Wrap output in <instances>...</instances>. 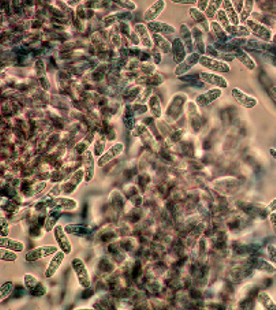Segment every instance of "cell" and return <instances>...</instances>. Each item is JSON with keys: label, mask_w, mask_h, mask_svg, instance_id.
Here are the masks:
<instances>
[{"label": "cell", "mask_w": 276, "mask_h": 310, "mask_svg": "<svg viewBox=\"0 0 276 310\" xmlns=\"http://www.w3.org/2000/svg\"><path fill=\"white\" fill-rule=\"evenodd\" d=\"M270 222H271L272 230H274V233H275L276 235V211L275 212L270 213Z\"/></svg>", "instance_id": "11a10c76"}, {"label": "cell", "mask_w": 276, "mask_h": 310, "mask_svg": "<svg viewBox=\"0 0 276 310\" xmlns=\"http://www.w3.org/2000/svg\"><path fill=\"white\" fill-rule=\"evenodd\" d=\"M150 53H152V57H154V62L156 63V64H160V63H162V57L160 56H162L163 53L158 51L156 47H154V49H150Z\"/></svg>", "instance_id": "f907efd6"}, {"label": "cell", "mask_w": 276, "mask_h": 310, "mask_svg": "<svg viewBox=\"0 0 276 310\" xmlns=\"http://www.w3.org/2000/svg\"><path fill=\"white\" fill-rule=\"evenodd\" d=\"M248 27H249V30L252 31V36H256L257 38H260L262 41L266 42H272V38H274V31L266 26L264 23H261V22L256 21L254 18H250V19H248V22L245 23Z\"/></svg>", "instance_id": "277c9868"}, {"label": "cell", "mask_w": 276, "mask_h": 310, "mask_svg": "<svg viewBox=\"0 0 276 310\" xmlns=\"http://www.w3.org/2000/svg\"><path fill=\"white\" fill-rule=\"evenodd\" d=\"M189 103V97L184 93H178L175 94L172 100L170 101L168 107L164 112V116L166 119H168L171 123H175L178 122V119L182 116V112L184 109L186 108V104Z\"/></svg>", "instance_id": "6da1fadb"}, {"label": "cell", "mask_w": 276, "mask_h": 310, "mask_svg": "<svg viewBox=\"0 0 276 310\" xmlns=\"http://www.w3.org/2000/svg\"><path fill=\"white\" fill-rule=\"evenodd\" d=\"M64 230L67 231V234L80 235V237H85V235L92 234V228H90V226L84 224V223H72V224H67V226H64Z\"/></svg>", "instance_id": "83f0119b"}, {"label": "cell", "mask_w": 276, "mask_h": 310, "mask_svg": "<svg viewBox=\"0 0 276 310\" xmlns=\"http://www.w3.org/2000/svg\"><path fill=\"white\" fill-rule=\"evenodd\" d=\"M172 51H171V53H172V56H174V62L176 63V66H178L179 63H182L188 57V49H186V47H184V44L182 42V40L179 38V37H176V38H174L172 40Z\"/></svg>", "instance_id": "7402d4cb"}, {"label": "cell", "mask_w": 276, "mask_h": 310, "mask_svg": "<svg viewBox=\"0 0 276 310\" xmlns=\"http://www.w3.org/2000/svg\"><path fill=\"white\" fill-rule=\"evenodd\" d=\"M133 18V14L128 10H123V11H119V12H114V14H110L107 15L102 22L106 23V25L111 26V25H116V23H123V22H128L130 19Z\"/></svg>", "instance_id": "cb8c5ba5"}, {"label": "cell", "mask_w": 276, "mask_h": 310, "mask_svg": "<svg viewBox=\"0 0 276 310\" xmlns=\"http://www.w3.org/2000/svg\"><path fill=\"white\" fill-rule=\"evenodd\" d=\"M64 257H66V253L63 250H59V252H56V253L52 256L51 261L46 265V278L50 279V278H54L58 274V271L60 269L62 264L64 261Z\"/></svg>", "instance_id": "ac0fdd59"}, {"label": "cell", "mask_w": 276, "mask_h": 310, "mask_svg": "<svg viewBox=\"0 0 276 310\" xmlns=\"http://www.w3.org/2000/svg\"><path fill=\"white\" fill-rule=\"evenodd\" d=\"M222 8H223V1L212 0V1H210V5H208V8L205 11V15H206V18H208L210 22H214L215 21L218 11L222 10Z\"/></svg>", "instance_id": "74e56055"}, {"label": "cell", "mask_w": 276, "mask_h": 310, "mask_svg": "<svg viewBox=\"0 0 276 310\" xmlns=\"http://www.w3.org/2000/svg\"><path fill=\"white\" fill-rule=\"evenodd\" d=\"M193 38H194V48L197 49V53H200L201 56L206 55V44L204 41V33H202V29L201 27H194L193 29Z\"/></svg>", "instance_id": "f1b7e54d"}, {"label": "cell", "mask_w": 276, "mask_h": 310, "mask_svg": "<svg viewBox=\"0 0 276 310\" xmlns=\"http://www.w3.org/2000/svg\"><path fill=\"white\" fill-rule=\"evenodd\" d=\"M24 283H25L26 290L33 297H42V295L46 294V289L41 283V280L37 279L34 275L25 274V276H24Z\"/></svg>", "instance_id": "30bf717a"}, {"label": "cell", "mask_w": 276, "mask_h": 310, "mask_svg": "<svg viewBox=\"0 0 276 310\" xmlns=\"http://www.w3.org/2000/svg\"><path fill=\"white\" fill-rule=\"evenodd\" d=\"M257 300L264 309L276 310V301H274V298L266 291H260L257 295Z\"/></svg>", "instance_id": "d590c367"}, {"label": "cell", "mask_w": 276, "mask_h": 310, "mask_svg": "<svg viewBox=\"0 0 276 310\" xmlns=\"http://www.w3.org/2000/svg\"><path fill=\"white\" fill-rule=\"evenodd\" d=\"M82 161H84V171H85V182L90 183L94 179L96 175V167H98V160L94 152L88 149L84 155H82Z\"/></svg>", "instance_id": "8992f818"}, {"label": "cell", "mask_w": 276, "mask_h": 310, "mask_svg": "<svg viewBox=\"0 0 276 310\" xmlns=\"http://www.w3.org/2000/svg\"><path fill=\"white\" fill-rule=\"evenodd\" d=\"M270 93H271L272 98H274V100H275V101H276V86L271 88V90H270Z\"/></svg>", "instance_id": "6f0895ef"}, {"label": "cell", "mask_w": 276, "mask_h": 310, "mask_svg": "<svg viewBox=\"0 0 276 310\" xmlns=\"http://www.w3.org/2000/svg\"><path fill=\"white\" fill-rule=\"evenodd\" d=\"M36 74L37 78H38V82H40L41 88L44 90H50L51 89V82L48 79V74H46V70L44 67V63L42 60H38L36 63Z\"/></svg>", "instance_id": "4dcf8cb0"}, {"label": "cell", "mask_w": 276, "mask_h": 310, "mask_svg": "<svg viewBox=\"0 0 276 310\" xmlns=\"http://www.w3.org/2000/svg\"><path fill=\"white\" fill-rule=\"evenodd\" d=\"M134 30H136V33L140 37L141 45H144L146 49H154V37H152V33L149 31L148 26L145 25V23H137V25H134Z\"/></svg>", "instance_id": "2e32d148"}, {"label": "cell", "mask_w": 276, "mask_h": 310, "mask_svg": "<svg viewBox=\"0 0 276 310\" xmlns=\"http://www.w3.org/2000/svg\"><path fill=\"white\" fill-rule=\"evenodd\" d=\"M124 152V145L122 142H116L108 150H106L100 157L98 159V167H106L110 161L115 160L116 157L122 155Z\"/></svg>", "instance_id": "7c38bea8"}, {"label": "cell", "mask_w": 276, "mask_h": 310, "mask_svg": "<svg viewBox=\"0 0 276 310\" xmlns=\"http://www.w3.org/2000/svg\"><path fill=\"white\" fill-rule=\"evenodd\" d=\"M46 207L50 209H59V211H76L78 208V204L76 200H72L70 197H58L54 201L46 204Z\"/></svg>", "instance_id": "5bb4252c"}, {"label": "cell", "mask_w": 276, "mask_h": 310, "mask_svg": "<svg viewBox=\"0 0 276 310\" xmlns=\"http://www.w3.org/2000/svg\"><path fill=\"white\" fill-rule=\"evenodd\" d=\"M210 27H212V31H214V34L216 36V38L220 40V41H226V40L230 37L227 34V31L222 27V25H219L216 21L210 22Z\"/></svg>", "instance_id": "ab89813d"}, {"label": "cell", "mask_w": 276, "mask_h": 310, "mask_svg": "<svg viewBox=\"0 0 276 310\" xmlns=\"http://www.w3.org/2000/svg\"><path fill=\"white\" fill-rule=\"evenodd\" d=\"M82 182H85V171H84V168L76 171V172L68 178V181L64 182V185H63L64 189H63V190L67 191V193H68V191L72 193V191L77 190V187L81 185Z\"/></svg>", "instance_id": "603a6c76"}, {"label": "cell", "mask_w": 276, "mask_h": 310, "mask_svg": "<svg viewBox=\"0 0 276 310\" xmlns=\"http://www.w3.org/2000/svg\"><path fill=\"white\" fill-rule=\"evenodd\" d=\"M111 40H112L114 44H115L116 47L120 45V36H119L118 29H116V27H114L112 30H111Z\"/></svg>", "instance_id": "681fc988"}, {"label": "cell", "mask_w": 276, "mask_h": 310, "mask_svg": "<svg viewBox=\"0 0 276 310\" xmlns=\"http://www.w3.org/2000/svg\"><path fill=\"white\" fill-rule=\"evenodd\" d=\"M152 37H154V47L158 48V51L164 53V55L166 53H171V51H172V42L168 41L167 37L160 36V34H152Z\"/></svg>", "instance_id": "d6a6232c"}, {"label": "cell", "mask_w": 276, "mask_h": 310, "mask_svg": "<svg viewBox=\"0 0 276 310\" xmlns=\"http://www.w3.org/2000/svg\"><path fill=\"white\" fill-rule=\"evenodd\" d=\"M223 10H224V12L227 14V16H228L231 25L234 26L240 25V15H238V12H236V10L234 8L232 1H230V0H224V1H223Z\"/></svg>", "instance_id": "e575fe53"}, {"label": "cell", "mask_w": 276, "mask_h": 310, "mask_svg": "<svg viewBox=\"0 0 276 310\" xmlns=\"http://www.w3.org/2000/svg\"><path fill=\"white\" fill-rule=\"evenodd\" d=\"M148 108L149 112L154 115V118L156 119H162L164 116V111H163V105H162V101L160 98L156 94H152L148 100Z\"/></svg>", "instance_id": "4316f807"}, {"label": "cell", "mask_w": 276, "mask_h": 310, "mask_svg": "<svg viewBox=\"0 0 276 310\" xmlns=\"http://www.w3.org/2000/svg\"><path fill=\"white\" fill-rule=\"evenodd\" d=\"M62 213H63V211H59V209H51L48 212L46 219V224H44V228H46V233L54 231V228L58 226V220L60 219Z\"/></svg>", "instance_id": "1f68e13d"}, {"label": "cell", "mask_w": 276, "mask_h": 310, "mask_svg": "<svg viewBox=\"0 0 276 310\" xmlns=\"http://www.w3.org/2000/svg\"><path fill=\"white\" fill-rule=\"evenodd\" d=\"M257 263H260L261 265H258V268L260 269H266V272H270V274H274L275 275L276 272V267L274 265V264H270L268 261H266V260H257Z\"/></svg>", "instance_id": "f6af8a7d"}, {"label": "cell", "mask_w": 276, "mask_h": 310, "mask_svg": "<svg viewBox=\"0 0 276 310\" xmlns=\"http://www.w3.org/2000/svg\"><path fill=\"white\" fill-rule=\"evenodd\" d=\"M270 153H271L272 159H274V160L276 161V149H275V148H271V149H270Z\"/></svg>", "instance_id": "680465c9"}, {"label": "cell", "mask_w": 276, "mask_h": 310, "mask_svg": "<svg viewBox=\"0 0 276 310\" xmlns=\"http://www.w3.org/2000/svg\"><path fill=\"white\" fill-rule=\"evenodd\" d=\"M166 5H167V3L164 0H158V1L154 3V4L149 7L148 10L144 12V19H145V22L149 23V22L158 21V16L162 15L163 11L166 10Z\"/></svg>", "instance_id": "ffe728a7"}, {"label": "cell", "mask_w": 276, "mask_h": 310, "mask_svg": "<svg viewBox=\"0 0 276 310\" xmlns=\"http://www.w3.org/2000/svg\"><path fill=\"white\" fill-rule=\"evenodd\" d=\"M216 22H218L219 25H222V27H223L224 30L231 25L230 19H228V16H227V14H226L223 8L218 11V14H216Z\"/></svg>", "instance_id": "7bdbcfd3"}, {"label": "cell", "mask_w": 276, "mask_h": 310, "mask_svg": "<svg viewBox=\"0 0 276 310\" xmlns=\"http://www.w3.org/2000/svg\"><path fill=\"white\" fill-rule=\"evenodd\" d=\"M200 66L202 68H206L208 71L218 72V74H227V72L231 71L230 64L222 59H216V57L208 56V55H204L200 59Z\"/></svg>", "instance_id": "7a4b0ae2"}, {"label": "cell", "mask_w": 276, "mask_h": 310, "mask_svg": "<svg viewBox=\"0 0 276 310\" xmlns=\"http://www.w3.org/2000/svg\"><path fill=\"white\" fill-rule=\"evenodd\" d=\"M148 26L149 31L152 34H160V36H168V34H175L176 33V29L174 26L170 25V23H166V22H160V21H154V22H149L146 23Z\"/></svg>", "instance_id": "d6986e66"}, {"label": "cell", "mask_w": 276, "mask_h": 310, "mask_svg": "<svg viewBox=\"0 0 276 310\" xmlns=\"http://www.w3.org/2000/svg\"><path fill=\"white\" fill-rule=\"evenodd\" d=\"M186 112L189 115V119L192 122V126L194 127V130H198L201 126V114H200L198 105L196 104V101H190L186 104Z\"/></svg>", "instance_id": "d4e9b609"}, {"label": "cell", "mask_w": 276, "mask_h": 310, "mask_svg": "<svg viewBox=\"0 0 276 310\" xmlns=\"http://www.w3.org/2000/svg\"><path fill=\"white\" fill-rule=\"evenodd\" d=\"M172 3H175V4L192 5V7H193V4H197V1H196V0H174Z\"/></svg>", "instance_id": "816d5d0a"}, {"label": "cell", "mask_w": 276, "mask_h": 310, "mask_svg": "<svg viewBox=\"0 0 276 310\" xmlns=\"http://www.w3.org/2000/svg\"><path fill=\"white\" fill-rule=\"evenodd\" d=\"M275 278H276V272H275Z\"/></svg>", "instance_id": "94428289"}, {"label": "cell", "mask_w": 276, "mask_h": 310, "mask_svg": "<svg viewBox=\"0 0 276 310\" xmlns=\"http://www.w3.org/2000/svg\"><path fill=\"white\" fill-rule=\"evenodd\" d=\"M179 38L182 40V42L184 44V47L188 49V53H193L196 52L194 49V38H193V31L190 29L189 26L186 23H182L180 27H179Z\"/></svg>", "instance_id": "44dd1931"}, {"label": "cell", "mask_w": 276, "mask_h": 310, "mask_svg": "<svg viewBox=\"0 0 276 310\" xmlns=\"http://www.w3.org/2000/svg\"><path fill=\"white\" fill-rule=\"evenodd\" d=\"M54 237H55V241H56L58 246L60 248V250H63L66 254H70L72 252V245L70 242V238H68V234L64 230V226L62 224H58L56 227L54 228Z\"/></svg>", "instance_id": "9c48e42d"}, {"label": "cell", "mask_w": 276, "mask_h": 310, "mask_svg": "<svg viewBox=\"0 0 276 310\" xmlns=\"http://www.w3.org/2000/svg\"><path fill=\"white\" fill-rule=\"evenodd\" d=\"M133 135L134 137H138L140 140L142 141L144 144L148 145L150 148H154V145H156V140H154V134L149 131V129L145 124H136V127L133 129Z\"/></svg>", "instance_id": "e0dca14e"}, {"label": "cell", "mask_w": 276, "mask_h": 310, "mask_svg": "<svg viewBox=\"0 0 276 310\" xmlns=\"http://www.w3.org/2000/svg\"><path fill=\"white\" fill-rule=\"evenodd\" d=\"M60 248L59 246H55V245H46V246H38V248L32 249L30 252H28V254L25 256L26 261L29 263H33V261H38L41 259H46V257H50V256H54V254L59 252Z\"/></svg>", "instance_id": "5b68a950"}, {"label": "cell", "mask_w": 276, "mask_h": 310, "mask_svg": "<svg viewBox=\"0 0 276 310\" xmlns=\"http://www.w3.org/2000/svg\"><path fill=\"white\" fill-rule=\"evenodd\" d=\"M0 248L11 249V250L18 252V253H22L25 250V243L20 241V239H12L10 237H2V239H0Z\"/></svg>", "instance_id": "f546056e"}, {"label": "cell", "mask_w": 276, "mask_h": 310, "mask_svg": "<svg viewBox=\"0 0 276 310\" xmlns=\"http://www.w3.org/2000/svg\"><path fill=\"white\" fill-rule=\"evenodd\" d=\"M115 3L118 5H120V7H123V8H128V11H130V12L137 10V4L133 3V1H128V0H126V1H120V0H119V1H115Z\"/></svg>", "instance_id": "7dc6e473"}, {"label": "cell", "mask_w": 276, "mask_h": 310, "mask_svg": "<svg viewBox=\"0 0 276 310\" xmlns=\"http://www.w3.org/2000/svg\"><path fill=\"white\" fill-rule=\"evenodd\" d=\"M266 253H268V257L271 260V263L276 267V245H268Z\"/></svg>", "instance_id": "c3c4849f"}, {"label": "cell", "mask_w": 276, "mask_h": 310, "mask_svg": "<svg viewBox=\"0 0 276 310\" xmlns=\"http://www.w3.org/2000/svg\"><path fill=\"white\" fill-rule=\"evenodd\" d=\"M200 59H201V55L197 53V52H193V53H189L188 57L184 59V62L179 63L176 68H175V75L179 78H182L184 74H188V72L192 70V68H194L197 64H200Z\"/></svg>", "instance_id": "8fae6325"}, {"label": "cell", "mask_w": 276, "mask_h": 310, "mask_svg": "<svg viewBox=\"0 0 276 310\" xmlns=\"http://www.w3.org/2000/svg\"><path fill=\"white\" fill-rule=\"evenodd\" d=\"M253 10H254V1L252 0H246L244 1V10L240 14V25H245L248 19H250V15L253 14Z\"/></svg>", "instance_id": "8d00e7d4"}, {"label": "cell", "mask_w": 276, "mask_h": 310, "mask_svg": "<svg viewBox=\"0 0 276 310\" xmlns=\"http://www.w3.org/2000/svg\"><path fill=\"white\" fill-rule=\"evenodd\" d=\"M62 190H63V189H62L60 185H55V186L52 187L51 190L46 193V196H44L42 198H41L40 200L41 205H46V204H50L51 201H54L55 198L60 197Z\"/></svg>", "instance_id": "f35d334b"}, {"label": "cell", "mask_w": 276, "mask_h": 310, "mask_svg": "<svg viewBox=\"0 0 276 310\" xmlns=\"http://www.w3.org/2000/svg\"><path fill=\"white\" fill-rule=\"evenodd\" d=\"M14 289H16V286H14L12 282H6V283H3L2 287H0V300L2 301L7 300V298L14 293Z\"/></svg>", "instance_id": "60d3db41"}, {"label": "cell", "mask_w": 276, "mask_h": 310, "mask_svg": "<svg viewBox=\"0 0 276 310\" xmlns=\"http://www.w3.org/2000/svg\"><path fill=\"white\" fill-rule=\"evenodd\" d=\"M223 96V90L222 89H218V88H214L210 89V90H206L204 93H200L197 94V97H196V104L198 105V107H208L210 104L216 101L218 98H220Z\"/></svg>", "instance_id": "4fadbf2b"}, {"label": "cell", "mask_w": 276, "mask_h": 310, "mask_svg": "<svg viewBox=\"0 0 276 310\" xmlns=\"http://www.w3.org/2000/svg\"><path fill=\"white\" fill-rule=\"evenodd\" d=\"M232 4H234V8H236L238 15H240L242 10H244V1H232Z\"/></svg>", "instance_id": "9f6ffc18"}, {"label": "cell", "mask_w": 276, "mask_h": 310, "mask_svg": "<svg viewBox=\"0 0 276 310\" xmlns=\"http://www.w3.org/2000/svg\"><path fill=\"white\" fill-rule=\"evenodd\" d=\"M72 271L76 272V276H77L80 285H81L84 289H89V287L92 286V278H90V272H89V269H88L86 264L84 263V260L80 259V257L72 259Z\"/></svg>", "instance_id": "3957f363"}, {"label": "cell", "mask_w": 276, "mask_h": 310, "mask_svg": "<svg viewBox=\"0 0 276 310\" xmlns=\"http://www.w3.org/2000/svg\"><path fill=\"white\" fill-rule=\"evenodd\" d=\"M8 234H10V222L6 217L2 216V219H0V235L2 237H8Z\"/></svg>", "instance_id": "ee69618b"}, {"label": "cell", "mask_w": 276, "mask_h": 310, "mask_svg": "<svg viewBox=\"0 0 276 310\" xmlns=\"http://www.w3.org/2000/svg\"><path fill=\"white\" fill-rule=\"evenodd\" d=\"M94 155L98 156V159L100 157V156L106 152V141L104 140H96V142H94Z\"/></svg>", "instance_id": "bcb514c9"}, {"label": "cell", "mask_w": 276, "mask_h": 310, "mask_svg": "<svg viewBox=\"0 0 276 310\" xmlns=\"http://www.w3.org/2000/svg\"><path fill=\"white\" fill-rule=\"evenodd\" d=\"M208 5H210V1H208V0H202V1H197V5H196V7H197V8H198V10H201V11H206V8H208Z\"/></svg>", "instance_id": "f5cc1de1"}, {"label": "cell", "mask_w": 276, "mask_h": 310, "mask_svg": "<svg viewBox=\"0 0 276 310\" xmlns=\"http://www.w3.org/2000/svg\"><path fill=\"white\" fill-rule=\"evenodd\" d=\"M236 59L238 60V62L240 63V64H244V67H246L249 71H254L257 68V63L254 62V59L246 51H244V49H240V48H238L236 51Z\"/></svg>", "instance_id": "484cf974"}, {"label": "cell", "mask_w": 276, "mask_h": 310, "mask_svg": "<svg viewBox=\"0 0 276 310\" xmlns=\"http://www.w3.org/2000/svg\"><path fill=\"white\" fill-rule=\"evenodd\" d=\"M189 15L192 16V19H193L197 25H200V27L202 29L204 33L210 34V30H212V27H210V19L206 18V15H205L204 11L198 10L196 5H193V7H190L189 8Z\"/></svg>", "instance_id": "9a60e30c"}, {"label": "cell", "mask_w": 276, "mask_h": 310, "mask_svg": "<svg viewBox=\"0 0 276 310\" xmlns=\"http://www.w3.org/2000/svg\"><path fill=\"white\" fill-rule=\"evenodd\" d=\"M0 259L2 261H16L18 260V252L16 250H11V249H6V248H0Z\"/></svg>", "instance_id": "b9f144b4"}, {"label": "cell", "mask_w": 276, "mask_h": 310, "mask_svg": "<svg viewBox=\"0 0 276 310\" xmlns=\"http://www.w3.org/2000/svg\"><path fill=\"white\" fill-rule=\"evenodd\" d=\"M266 213H268V215H270V213H272V212H275L276 211V198H274V200H272V201L268 204V207H266Z\"/></svg>", "instance_id": "db71d44e"}, {"label": "cell", "mask_w": 276, "mask_h": 310, "mask_svg": "<svg viewBox=\"0 0 276 310\" xmlns=\"http://www.w3.org/2000/svg\"><path fill=\"white\" fill-rule=\"evenodd\" d=\"M227 34L231 37H242V38H248V37L252 36V31L249 30V27L246 25H238V26H234V25H230L227 29Z\"/></svg>", "instance_id": "836d02e7"}, {"label": "cell", "mask_w": 276, "mask_h": 310, "mask_svg": "<svg viewBox=\"0 0 276 310\" xmlns=\"http://www.w3.org/2000/svg\"><path fill=\"white\" fill-rule=\"evenodd\" d=\"M200 78H201L202 82L208 83V85L214 86V88L222 89V90L228 88V81L222 74H218V72L202 70V71H200Z\"/></svg>", "instance_id": "52a82bcc"}, {"label": "cell", "mask_w": 276, "mask_h": 310, "mask_svg": "<svg viewBox=\"0 0 276 310\" xmlns=\"http://www.w3.org/2000/svg\"><path fill=\"white\" fill-rule=\"evenodd\" d=\"M272 42H275V44H276V34H274V38H272Z\"/></svg>", "instance_id": "91938a15"}, {"label": "cell", "mask_w": 276, "mask_h": 310, "mask_svg": "<svg viewBox=\"0 0 276 310\" xmlns=\"http://www.w3.org/2000/svg\"><path fill=\"white\" fill-rule=\"evenodd\" d=\"M231 96L234 98V101H236L238 105L240 107H244L246 109H252L257 107V104H258V100H257L254 96H250V94L245 93L244 90H240L238 88H234L231 90Z\"/></svg>", "instance_id": "ba28073f"}]
</instances>
